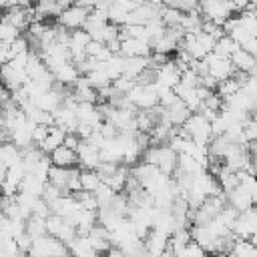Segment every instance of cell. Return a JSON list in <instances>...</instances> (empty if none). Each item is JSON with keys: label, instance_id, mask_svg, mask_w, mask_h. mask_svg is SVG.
Here are the masks:
<instances>
[{"label": "cell", "instance_id": "obj_30", "mask_svg": "<svg viewBox=\"0 0 257 257\" xmlns=\"http://www.w3.org/2000/svg\"><path fill=\"white\" fill-rule=\"evenodd\" d=\"M163 6L177 8L181 12H193L199 10V0H163Z\"/></svg>", "mask_w": 257, "mask_h": 257}, {"label": "cell", "instance_id": "obj_39", "mask_svg": "<svg viewBox=\"0 0 257 257\" xmlns=\"http://www.w3.org/2000/svg\"><path fill=\"white\" fill-rule=\"evenodd\" d=\"M98 2H100V0H74V4H78V6L86 8V10H94V8L98 6Z\"/></svg>", "mask_w": 257, "mask_h": 257}, {"label": "cell", "instance_id": "obj_16", "mask_svg": "<svg viewBox=\"0 0 257 257\" xmlns=\"http://www.w3.org/2000/svg\"><path fill=\"white\" fill-rule=\"evenodd\" d=\"M50 161L56 167H68L70 169V167H74L78 163V155H76V151L68 149L66 145H60L58 149H54L50 153Z\"/></svg>", "mask_w": 257, "mask_h": 257}, {"label": "cell", "instance_id": "obj_34", "mask_svg": "<svg viewBox=\"0 0 257 257\" xmlns=\"http://www.w3.org/2000/svg\"><path fill=\"white\" fill-rule=\"evenodd\" d=\"M179 257H207V251H205L199 243L189 241V243H187V247L183 249V253H181Z\"/></svg>", "mask_w": 257, "mask_h": 257}, {"label": "cell", "instance_id": "obj_2", "mask_svg": "<svg viewBox=\"0 0 257 257\" xmlns=\"http://www.w3.org/2000/svg\"><path fill=\"white\" fill-rule=\"evenodd\" d=\"M183 128L189 133V137L199 147H209V143L213 139V131H211V120L207 116H203L201 112H191V116L185 120Z\"/></svg>", "mask_w": 257, "mask_h": 257}, {"label": "cell", "instance_id": "obj_15", "mask_svg": "<svg viewBox=\"0 0 257 257\" xmlns=\"http://www.w3.org/2000/svg\"><path fill=\"white\" fill-rule=\"evenodd\" d=\"M68 255L70 257H96L98 253L92 249L88 235H76L70 243H68Z\"/></svg>", "mask_w": 257, "mask_h": 257}, {"label": "cell", "instance_id": "obj_38", "mask_svg": "<svg viewBox=\"0 0 257 257\" xmlns=\"http://www.w3.org/2000/svg\"><path fill=\"white\" fill-rule=\"evenodd\" d=\"M64 145H66L68 149L76 151V149H78V145H80V137H78L76 133H66V137H64Z\"/></svg>", "mask_w": 257, "mask_h": 257}, {"label": "cell", "instance_id": "obj_43", "mask_svg": "<svg viewBox=\"0 0 257 257\" xmlns=\"http://www.w3.org/2000/svg\"><path fill=\"white\" fill-rule=\"evenodd\" d=\"M215 257H231V253H215Z\"/></svg>", "mask_w": 257, "mask_h": 257}, {"label": "cell", "instance_id": "obj_22", "mask_svg": "<svg viewBox=\"0 0 257 257\" xmlns=\"http://www.w3.org/2000/svg\"><path fill=\"white\" fill-rule=\"evenodd\" d=\"M128 177H131V171L126 169V165H118V169L110 177H104L102 183L108 185L114 193H120V191H124V185H126V179Z\"/></svg>", "mask_w": 257, "mask_h": 257}, {"label": "cell", "instance_id": "obj_23", "mask_svg": "<svg viewBox=\"0 0 257 257\" xmlns=\"http://www.w3.org/2000/svg\"><path fill=\"white\" fill-rule=\"evenodd\" d=\"M46 183H48V181L40 179L38 175H34V173H26V175H24V179H22V183H20V191L40 197V195H42V191H44V187H46Z\"/></svg>", "mask_w": 257, "mask_h": 257}, {"label": "cell", "instance_id": "obj_37", "mask_svg": "<svg viewBox=\"0 0 257 257\" xmlns=\"http://www.w3.org/2000/svg\"><path fill=\"white\" fill-rule=\"evenodd\" d=\"M32 241H34V239H32V237H30V235H28L26 231H24L22 235H18V237H16L18 249H20V251H26V253L30 251V247H32Z\"/></svg>", "mask_w": 257, "mask_h": 257}, {"label": "cell", "instance_id": "obj_40", "mask_svg": "<svg viewBox=\"0 0 257 257\" xmlns=\"http://www.w3.org/2000/svg\"><path fill=\"white\" fill-rule=\"evenodd\" d=\"M106 257H131V255H128V253H124L120 247H114V245H112V247L106 251Z\"/></svg>", "mask_w": 257, "mask_h": 257}, {"label": "cell", "instance_id": "obj_45", "mask_svg": "<svg viewBox=\"0 0 257 257\" xmlns=\"http://www.w3.org/2000/svg\"><path fill=\"white\" fill-rule=\"evenodd\" d=\"M2 88H4V84H2V82H0V90H2Z\"/></svg>", "mask_w": 257, "mask_h": 257}, {"label": "cell", "instance_id": "obj_41", "mask_svg": "<svg viewBox=\"0 0 257 257\" xmlns=\"http://www.w3.org/2000/svg\"><path fill=\"white\" fill-rule=\"evenodd\" d=\"M243 48H245V50H249L253 56H257V36H253V38H251Z\"/></svg>", "mask_w": 257, "mask_h": 257}, {"label": "cell", "instance_id": "obj_6", "mask_svg": "<svg viewBox=\"0 0 257 257\" xmlns=\"http://www.w3.org/2000/svg\"><path fill=\"white\" fill-rule=\"evenodd\" d=\"M88 14H90V10H86V8L78 6V4H70V6H66V8L58 14L56 22H58L60 26L68 28V30H78V28L84 26Z\"/></svg>", "mask_w": 257, "mask_h": 257}, {"label": "cell", "instance_id": "obj_4", "mask_svg": "<svg viewBox=\"0 0 257 257\" xmlns=\"http://www.w3.org/2000/svg\"><path fill=\"white\" fill-rule=\"evenodd\" d=\"M126 98L141 110H149L153 106L159 104V94H157V88L155 84H137L128 94Z\"/></svg>", "mask_w": 257, "mask_h": 257}, {"label": "cell", "instance_id": "obj_11", "mask_svg": "<svg viewBox=\"0 0 257 257\" xmlns=\"http://www.w3.org/2000/svg\"><path fill=\"white\" fill-rule=\"evenodd\" d=\"M76 118L82 124H88L92 128H98L102 122V114L94 102H78L76 104Z\"/></svg>", "mask_w": 257, "mask_h": 257}, {"label": "cell", "instance_id": "obj_20", "mask_svg": "<svg viewBox=\"0 0 257 257\" xmlns=\"http://www.w3.org/2000/svg\"><path fill=\"white\" fill-rule=\"evenodd\" d=\"M64 137H66V131H62L58 124H50L48 126V137L42 145H38L46 155H50L54 149H58L60 145H64Z\"/></svg>", "mask_w": 257, "mask_h": 257}, {"label": "cell", "instance_id": "obj_17", "mask_svg": "<svg viewBox=\"0 0 257 257\" xmlns=\"http://www.w3.org/2000/svg\"><path fill=\"white\" fill-rule=\"evenodd\" d=\"M72 175H74V167L68 169V167H56V165H52L50 171H48V183L56 185L58 189H62V191L66 193Z\"/></svg>", "mask_w": 257, "mask_h": 257}, {"label": "cell", "instance_id": "obj_44", "mask_svg": "<svg viewBox=\"0 0 257 257\" xmlns=\"http://www.w3.org/2000/svg\"><path fill=\"white\" fill-rule=\"evenodd\" d=\"M251 76H253V78H255V80H257V66H255V68H253V72H251Z\"/></svg>", "mask_w": 257, "mask_h": 257}, {"label": "cell", "instance_id": "obj_47", "mask_svg": "<svg viewBox=\"0 0 257 257\" xmlns=\"http://www.w3.org/2000/svg\"><path fill=\"white\" fill-rule=\"evenodd\" d=\"M213 257H215V255H213Z\"/></svg>", "mask_w": 257, "mask_h": 257}, {"label": "cell", "instance_id": "obj_35", "mask_svg": "<svg viewBox=\"0 0 257 257\" xmlns=\"http://www.w3.org/2000/svg\"><path fill=\"white\" fill-rule=\"evenodd\" d=\"M60 195H64V191H62V189H58V187H56V185H52V183H46V187H44V191H42V195H40V197L50 205V203H52V201H56Z\"/></svg>", "mask_w": 257, "mask_h": 257}, {"label": "cell", "instance_id": "obj_33", "mask_svg": "<svg viewBox=\"0 0 257 257\" xmlns=\"http://www.w3.org/2000/svg\"><path fill=\"white\" fill-rule=\"evenodd\" d=\"M50 167H52V161H50L48 155H44V157L32 167V171H28V173H34V175H38L40 179L48 181V171H50Z\"/></svg>", "mask_w": 257, "mask_h": 257}, {"label": "cell", "instance_id": "obj_10", "mask_svg": "<svg viewBox=\"0 0 257 257\" xmlns=\"http://www.w3.org/2000/svg\"><path fill=\"white\" fill-rule=\"evenodd\" d=\"M76 155H78V165L82 169H96L100 165V149L88 141H80Z\"/></svg>", "mask_w": 257, "mask_h": 257}, {"label": "cell", "instance_id": "obj_28", "mask_svg": "<svg viewBox=\"0 0 257 257\" xmlns=\"http://www.w3.org/2000/svg\"><path fill=\"white\" fill-rule=\"evenodd\" d=\"M183 14L185 12H181L177 8H169V6H163V10H161V18H163L165 26H179Z\"/></svg>", "mask_w": 257, "mask_h": 257}, {"label": "cell", "instance_id": "obj_32", "mask_svg": "<svg viewBox=\"0 0 257 257\" xmlns=\"http://www.w3.org/2000/svg\"><path fill=\"white\" fill-rule=\"evenodd\" d=\"M20 36V30L16 28V26H12L10 22H6V20H2L0 22V40L2 42H14L16 38Z\"/></svg>", "mask_w": 257, "mask_h": 257}, {"label": "cell", "instance_id": "obj_31", "mask_svg": "<svg viewBox=\"0 0 257 257\" xmlns=\"http://www.w3.org/2000/svg\"><path fill=\"white\" fill-rule=\"evenodd\" d=\"M112 86L120 92V94H128L135 86H137V78L128 76V74H120L116 80H112Z\"/></svg>", "mask_w": 257, "mask_h": 257}, {"label": "cell", "instance_id": "obj_5", "mask_svg": "<svg viewBox=\"0 0 257 257\" xmlns=\"http://www.w3.org/2000/svg\"><path fill=\"white\" fill-rule=\"evenodd\" d=\"M203 60L207 62V70H209V74H211L217 82H221V80L233 76V72H235V66H233L231 58L221 56V54H217V52L207 54Z\"/></svg>", "mask_w": 257, "mask_h": 257}, {"label": "cell", "instance_id": "obj_8", "mask_svg": "<svg viewBox=\"0 0 257 257\" xmlns=\"http://www.w3.org/2000/svg\"><path fill=\"white\" fill-rule=\"evenodd\" d=\"M189 116H191L189 106H187L181 98H177L173 104L163 106V116H161V120L171 122L173 126H183V124H185V120H187Z\"/></svg>", "mask_w": 257, "mask_h": 257}, {"label": "cell", "instance_id": "obj_36", "mask_svg": "<svg viewBox=\"0 0 257 257\" xmlns=\"http://www.w3.org/2000/svg\"><path fill=\"white\" fill-rule=\"evenodd\" d=\"M46 137H48V124H36L34 128H32V143L38 147V145H42L44 141H46Z\"/></svg>", "mask_w": 257, "mask_h": 257}, {"label": "cell", "instance_id": "obj_7", "mask_svg": "<svg viewBox=\"0 0 257 257\" xmlns=\"http://www.w3.org/2000/svg\"><path fill=\"white\" fill-rule=\"evenodd\" d=\"M181 74L183 70L177 66L175 60H167L163 64L157 66V84L161 86H169V88H175L179 82H181Z\"/></svg>", "mask_w": 257, "mask_h": 257}, {"label": "cell", "instance_id": "obj_3", "mask_svg": "<svg viewBox=\"0 0 257 257\" xmlns=\"http://www.w3.org/2000/svg\"><path fill=\"white\" fill-rule=\"evenodd\" d=\"M30 257H66L68 245L52 235H42L32 241V247L28 251Z\"/></svg>", "mask_w": 257, "mask_h": 257}, {"label": "cell", "instance_id": "obj_12", "mask_svg": "<svg viewBox=\"0 0 257 257\" xmlns=\"http://www.w3.org/2000/svg\"><path fill=\"white\" fill-rule=\"evenodd\" d=\"M153 46L145 38H124L120 40V54L122 56H151Z\"/></svg>", "mask_w": 257, "mask_h": 257}, {"label": "cell", "instance_id": "obj_21", "mask_svg": "<svg viewBox=\"0 0 257 257\" xmlns=\"http://www.w3.org/2000/svg\"><path fill=\"white\" fill-rule=\"evenodd\" d=\"M54 74V78L58 80V82H62L64 86H72L82 74H80V70H78V66L74 64V62H66V64H62L56 72H52Z\"/></svg>", "mask_w": 257, "mask_h": 257}, {"label": "cell", "instance_id": "obj_14", "mask_svg": "<svg viewBox=\"0 0 257 257\" xmlns=\"http://www.w3.org/2000/svg\"><path fill=\"white\" fill-rule=\"evenodd\" d=\"M231 62H233L235 70L251 74V72H253V68L257 66V56H253L249 50H245L243 46H239V48L231 54Z\"/></svg>", "mask_w": 257, "mask_h": 257}, {"label": "cell", "instance_id": "obj_19", "mask_svg": "<svg viewBox=\"0 0 257 257\" xmlns=\"http://www.w3.org/2000/svg\"><path fill=\"white\" fill-rule=\"evenodd\" d=\"M233 145H235V143H233L227 135H217V137L211 139V143H209V147H207V149H209V157L223 161L225 155H227V151H229Z\"/></svg>", "mask_w": 257, "mask_h": 257}, {"label": "cell", "instance_id": "obj_46", "mask_svg": "<svg viewBox=\"0 0 257 257\" xmlns=\"http://www.w3.org/2000/svg\"><path fill=\"white\" fill-rule=\"evenodd\" d=\"M0 46H2V40H0Z\"/></svg>", "mask_w": 257, "mask_h": 257}, {"label": "cell", "instance_id": "obj_25", "mask_svg": "<svg viewBox=\"0 0 257 257\" xmlns=\"http://www.w3.org/2000/svg\"><path fill=\"white\" fill-rule=\"evenodd\" d=\"M217 181H219V187H221V191H223L225 195L231 193L235 187H239V177H237V173L231 171V169H227L225 165H223V169L219 171Z\"/></svg>", "mask_w": 257, "mask_h": 257}, {"label": "cell", "instance_id": "obj_27", "mask_svg": "<svg viewBox=\"0 0 257 257\" xmlns=\"http://www.w3.org/2000/svg\"><path fill=\"white\" fill-rule=\"evenodd\" d=\"M237 48H239V44H237L229 34H223V36L215 42V50H213V52H217V54H221V56L231 58V54H233Z\"/></svg>", "mask_w": 257, "mask_h": 257}, {"label": "cell", "instance_id": "obj_9", "mask_svg": "<svg viewBox=\"0 0 257 257\" xmlns=\"http://www.w3.org/2000/svg\"><path fill=\"white\" fill-rule=\"evenodd\" d=\"M143 243H145V253L149 257H163V253L169 247V235L157 229H151V233L145 237Z\"/></svg>", "mask_w": 257, "mask_h": 257}, {"label": "cell", "instance_id": "obj_1", "mask_svg": "<svg viewBox=\"0 0 257 257\" xmlns=\"http://www.w3.org/2000/svg\"><path fill=\"white\" fill-rule=\"evenodd\" d=\"M143 159L155 167H159L165 175H175L177 171V161H179V153L173 151L167 143L165 145H151L145 153H143Z\"/></svg>", "mask_w": 257, "mask_h": 257}, {"label": "cell", "instance_id": "obj_42", "mask_svg": "<svg viewBox=\"0 0 257 257\" xmlns=\"http://www.w3.org/2000/svg\"><path fill=\"white\" fill-rule=\"evenodd\" d=\"M141 2H147V4H155V6H163V0H141Z\"/></svg>", "mask_w": 257, "mask_h": 257}, {"label": "cell", "instance_id": "obj_18", "mask_svg": "<svg viewBox=\"0 0 257 257\" xmlns=\"http://www.w3.org/2000/svg\"><path fill=\"white\" fill-rule=\"evenodd\" d=\"M203 22H205L203 14L199 10H193V12H185L183 14L179 26L183 28L185 34H199V32H203Z\"/></svg>", "mask_w": 257, "mask_h": 257}, {"label": "cell", "instance_id": "obj_29", "mask_svg": "<svg viewBox=\"0 0 257 257\" xmlns=\"http://www.w3.org/2000/svg\"><path fill=\"white\" fill-rule=\"evenodd\" d=\"M114 195H116V193H114L108 185H104V183H102V185L94 191V197H96V201H98V209L108 207V205H110V201L114 199Z\"/></svg>", "mask_w": 257, "mask_h": 257}, {"label": "cell", "instance_id": "obj_26", "mask_svg": "<svg viewBox=\"0 0 257 257\" xmlns=\"http://www.w3.org/2000/svg\"><path fill=\"white\" fill-rule=\"evenodd\" d=\"M26 233L32 239L42 237V235H48V231H46V219L44 217H38V215H30L26 219Z\"/></svg>", "mask_w": 257, "mask_h": 257}, {"label": "cell", "instance_id": "obj_24", "mask_svg": "<svg viewBox=\"0 0 257 257\" xmlns=\"http://www.w3.org/2000/svg\"><path fill=\"white\" fill-rule=\"evenodd\" d=\"M100 185H102V179H100V175L96 173V169H82V171H80V189H82V191L94 193Z\"/></svg>", "mask_w": 257, "mask_h": 257}, {"label": "cell", "instance_id": "obj_13", "mask_svg": "<svg viewBox=\"0 0 257 257\" xmlns=\"http://www.w3.org/2000/svg\"><path fill=\"white\" fill-rule=\"evenodd\" d=\"M227 203L231 207H235L239 213L249 211L251 207H255V199L243 189V187H235L231 193H227Z\"/></svg>", "mask_w": 257, "mask_h": 257}]
</instances>
